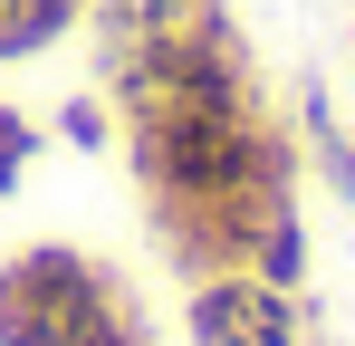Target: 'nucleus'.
<instances>
[{
	"label": "nucleus",
	"instance_id": "obj_1",
	"mask_svg": "<svg viewBox=\"0 0 355 346\" xmlns=\"http://www.w3.org/2000/svg\"><path fill=\"white\" fill-rule=\"evenodd\" d=\"M0 346H144V327L87 250L29 240L0 260Z\"/></svg>",
	"mask_w": 355,
	"mask_h": 346
},
{
	"label": "nucleus",
	"instance_id": "obj_2",
	"mask_svg": "<svg viewBox=\"0 0 355 346\" xmlns=\"http://www.w3.org/2000/svg\"><path fill=\"white\" fill-rule=\"evenodd\" d=\"M192 346H307L297 298L269 288L259 270H211L192 288Z\"/></svg>",
	"mask_w": 355,
	"mask_h": 346
},
{
	"label": "nucleus",
	"instance_id": "obj_3",
	"mask_svg": "<svg viewBox=\"0 0 355 346\" xmlns=\"http://www.w3.org/2000/svg\"><path fill=\"white\" fill-rule=\"evenodd\" d=\"M29 154H39V125L19 106H0V192H19V173H29Z\"/></svg>",
	"mask_w": 355,
	"mask_h": 346
},
{
	"label": "nucleus",
	"instance_id": "obj_4",
	"mask_svg": "<svg viewBox=\"0 0 355 346\" xmlns=\"http://www.w3.org/2000/svg\"><path fill=\"white\" fill-rule=\"evenodd\" d=\"M58 135H67V145H106V106H96V97H77V106L58 115Z\"/></svg>",
	"mask_w": 355,
	"mask_h": 346
},
{
	"label": "nucleus",
	"instance_id": "obj_5",
	"mask_svg": "<svg viewBox=\"0 0 355 346\" xmlns=\"http://www.w3.org/2000/svg\"><path fill=\"white\" fill-rule=\"evenodd\" d=\"M317 145H327V173H336V192L355 202V135H327V125H317Z\"/></svg>",
	"mask_w": 355,
	"mask_h": 346
}]
</instances>
